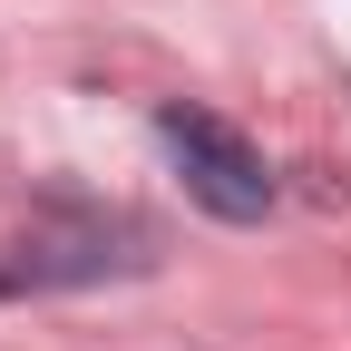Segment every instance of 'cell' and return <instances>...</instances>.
Instances as JSON below:
<instances>
[{"instance_id":"1","label":"cell","mask_w":351,"mask_h":351,"mask_svg":"<svg viewBox=\"0 0 351 351\" xmlns=\"http://www.w3.org/2000/svg\"><path fill=\"white\" fill-rule=\"evenodd\" d=\"M117 274H156V225L127 205H49L0 244V302L78 293V283H117Z\"/></svg>"},{"instance_id":"2","label":"cell","mask_w":351,"mask_h":351,"mask_svg":"<svg viewBox=\"0 0 351 351\" xmlns=\"http://www.w3.org/2000/svg\"><path fill=\"white\" fill-rule=\"evenodd\" d=\"M156 147L176 156L186 195L215 215V225H263V215H274V166H263V147L234 137L225 117H205V108H156Z\"/></svg>"}]
</instances>
